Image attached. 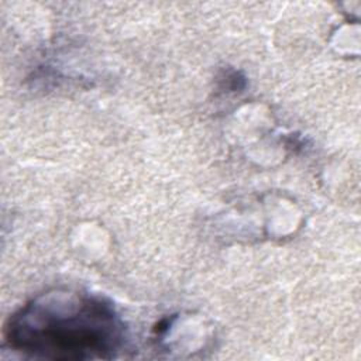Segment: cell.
I'll return each instance as SVG.
<instances>
[{
	"label": "cell",
	"mask_w": 361,
	"mask_h": 361,
	"mask_svg": "<svg viewBox=\"0 0 361 361\" xmlns=\"http://www.w3.org/2000/svg\"><path fill=\"white\" fill-rule=\"evenodd\" d=\"M4 336L11 348L34 357L106 358L120 348L123 324L103 299L51 293L11 316Z\"/></svg>",
	"instance_id": "1"
}]
</instances>
